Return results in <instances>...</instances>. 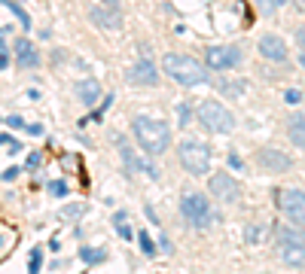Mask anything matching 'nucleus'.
<instances>
[{
  "mask_svg": "<svg viewBox=\"0 0 305 274\" xmlns=\"http://www.w3.org/2000/svg\"><path fill=\"white\" fill-rule=\"evenodd\" d=\"M131 131H134V140L144 146V153L150 159H159L168 146H171V128L159 119H150V116H137L131 122Z\"/></svg>",
  "mask_w": 305,
  "mask_h": 274,
  "instance_id": "nucleus-1",
  "label": "nucleus"
},
{
  "mask_svg": "<svg viewBox=\"0 0 305 274\" xmlns=\"http://www.w3.org/2000/svg\"><path fill=\"white\" fill-rule=\"evenodd\" d=\"M162 64H165V73H168L174 82L186 85V88H196V85H205V82H211V79H208V70H205V67H202L196 58H189V55L168 52Z\"/></svg>",
  "mask_w": 305,
  "mask_h": 274,
  "instance_id": "nucleus-2",
  "label": "nucleus"
},
{
  "mask_svg": "<svg viewBox=\"0 0 305 274\" xmlns=\"http://www.w3.org/2000/svg\"><path fill=\"white\" fill-rule=\"evenodd\" d=\"M180 214H183V220H186L192 229H199V232H208V229H214V223H217V214H214V207L208 204V198H205L202 192H183V198H180Z\"/></svg>",
  "mask_w": 305,
  "mask_h": 274,
  "instance_id": "nucleus-3",
  "label": "nucleus"
},
{
  "mask_svg": "<svg viewBox=\"0 0 305 274\" xmlns=\"http://www.w3.org/2000/svg\"><path fill=\"white\" fill-rule=\"evenodd\" d=\"M196 116L199 122L208 128V131H217V134H232L235 131V116L229 107H223L220 101H202L196 107Z\"/></svg>",
  "mask_w": 305,
  "mask_h": 274,
  "instance_id": "nucleus-4",
  "label": "nucleus"
},
{
  "mask_svg": "<svg viewBox=\"0 0 305 274\" xmlns=\"http://www.w3.org/2000/svg\"><path fill=\"white\" fill-rule=\"evenodd\" d=\"M177 156H180V165L189 174H196V177L208 174V168H211V149L205 143H199V140H183L180 149H177Z\"/></svg>",
  "mask_w": 305,
  "mask_h": 274,
  "instance_id": "nucleus-5",
  "label": "nucleus"
},
{
  "mask_svg": "<svg viewBox=\"0 0 305 274\" xmlns=\"http://www.w3.org/2000/svg\"><path fill=\"white\" fill-rule=\"evenodd\" d=\"M278 210L293 223V226H305V192L302 189H281L275 195Z\"/></svg>",
  "mask_w": 305,
  "mask_h": 274,
  "instance_id": "nucleus-6",
  "label": "nucleus"
},
{
  "mask_svg": "<svg viewBox=\"0 0 305 274\" xmlns=\"http://www.w3.org/2000/svg\"><path fill=\"white\" fill-rule=\"evenodd\" d=\"M205 58L211 70H232L241 64V49L238 46H208Z\"/></svg>",
  "mask_w": 305,
  "mask_h": 274,
  "instance_id": "nucleus-7",
  "label": "nucleus"
},
{
  "mask_svg": "<svg viewBox=\"0 0 305 274\" xmlns=\"http://www.w3.org/2000/svg\"><path fill=\"white\" fill-rule=\"evenodd\" d=\"M211 192L223 201V204H238L241 201V186H238V180H232L229 174H214L211 177Z\"/></svg>",
  "mask_w": 305,
  "mask_h": 274,
  "instance_id": "nucleus-8",
  "label": "nucleus"
},
{
  "mask_svg": "<svg viewBox=\"0 0 305 274\" xmlns=\"http://www.w3.org/2000/svg\"><path fill=\"white\" fill-rule=\"evenodd\" d=\"M128 82L131 85H159V70H156V64L150 61V58H141V61H134L131 67H128Z\"/></svg>",
  "mask_w": 305,
  "mask_h": 274,
  "instance_id": "nucleus-9",
  "label": "nucleus"
},
{
  "mask_svg": "<svg viewBox=\"0 0 305 274\" xmlns=\"http://www.w3.org/2000/svg\"><path fill=\"white\" fill-rule=\"evenodd\" d=\"M257 165L266 168V171H272V174H281V171H290V168H293V159H290L287 153H281V149L266 146V149L257 153Z\"/></svg>",
  "mask_w": 305,
  "mask_h": 274,
  "instance_id": "nucleus-10",
  "label": "nucleus"
},
{
  "mask_svg": "<svg viewBox=\"0 0 305 274\" xmlns=\"http://www.w3.org/2000/svg\"><path fill=\"white\" fill-rule=\"evenodd\" d=\"M89 18L92 24H98L101 31H119L122 27V15L116 6H92L89 9Z\"/></svg>",
  "mask_w": 305,
  "mask_h": 274,
  "instance_id": "nucleus-11",
  "label": "nucleus"
},
{
  "mask_svg": "<svg viewBox=\"0 0 305 274\" xmlns=\"http://www.w3.org/2000/svg\"><path fill=\"white\" fill-rule=\"evenodd\" d=\"M260 52H263V58H269V61H275V64H284V61H287V43H284L278 34H263V37H260Z\"/></svg>",
  "mask_w": 305,
  "mask_h": 274,
  "instance_id": "nucleus-12",
  "label": "nucleus"
},
{
  "mask_svg": "<svg viewBox=\"0 0 305 274\" xmlns=\"http://www.w3.org/2000/svg\"><path fill=\"white\" fill-rule=\"evenodd\" d=\"M278 259H281L284 265H293V268L305 265V244H296V241H278Z\"/></svg>",
  "mask_w": 305,
  "mask_h": 274,
  "instance_id": "nucleus-13",
  "label": "nucleus"
},
{
  "mask_svg": "<svg viewBox=\"0 0 305 274\" xmlns=\"http://www.w3.org/2000/svg\"><path fill=\"white\" fill-rule=\"evenodd\" d=\"M15 61H18V67H37L40 64V52L27 37L15 40Z\"/></svg>",
  "mask_w": 305,
  "mask_h": 274,
  "instance_id": "nucleus-14",
  "label": "nucleus"
},
{
  "mask_svg": "<svg viewBox=\"0 0 305 274\" xmlns=\"http://www.w3.org/2000/svg\"><path fill=\"white\" fill-rule=\"evenodd\" d=\"M98 95H101L98 79H82V82H76V98H79L86 107H92V104L98 101Z\"/></svg>",
  "mask_w": 305,
  "mask_h": 274,
  "instance_id": "nucleus-15",
  "label": "nucleus"
},
{
  "mask_svg": "<svg viewBox=\"0 0 305 274\" xmlns=\"http://www.w3.org/2000/svg\"><path fill=\"white\" fill-rule=\"evenodd\" d=\"M287 134H290V140H293L299 149H305V113H293V116H290Z\"/></svg>",
  "mask_w": 305,
  "mask_h": 274,
  "instance_id": "nucleus-16",
  "label": "nucleus"
},
{
  "mask_svg": "<svg viewBox=\"0 0 305 274\" xmlns=\"http://www.w3.org/2000/svg\"><path fill=\"white\" fill-rule=\"evenodd\" d=\"M79 259H82V262H89V265H98V262H104V259H107V253H104V250H98V247H82V250H79Z\"/></svg>",
  "mask_w": 305,
  "mask_h": 274,
  "instance_id": "nucleus-17",
  "label": "nucleus"
},
{
  "mask_svg": "<svg viewBox=\"0 0 305 274\" xmlns=\"http://www.w3.org/2000/svg\"><path fill=\"white\" fill-rule=\"evenodd\" d=\"M3 3H6V9H9V12H12L18 21H21V27H31V15H27V12H24L18 3H12V0H3Z\"/></svg>",
  "mask_w": 305,
  "mask_h": 274,
  "instance_id": "nucleus-18",
  "label": "nucleus"
},
{
  "mask_svg": "<svg viewBox=\"0 0 305 274\" xmlns=\"http://www.w3.org/2000/svg\"><path fill=\"white\" fill-rule=\"evenodd\" d=\"M263 235H266V232H263V226H254V223H251V226L244 229V241H247V244H260V241H263Z\"/></svg>",
  "mask_w": 305,
  "mask_h": 274,
  "instance_id": "nucleus-19",
  "label": "nucleus"
},
{
  "mask_svg": "<svg viewBox=\"0 0 305 274\" xmlns=\"http://www.w3.org/2000/svg\"><path fill=\"white\" fill-rule=\"evenodd\" d=\"M278 241H296V244H305V235L296 232V229H278Z\"/></svg>",
  "mask_w": 305,
  "mask_h": 274,
  "instance_id": "nucleus-20",
  "label": "nucleus"
},
{
  "mask_svg": "<svg viewBox=\"0 0 305 274\" xmlns=\"http://www.w3.org/2000/svg\"><path fill=\"white\" fill-rule=\"evenodd\" d=\"M137 244H141V250H144L147 256H156V244H153V238H150L147 232H137Z\"/></svg>",
  "mask_w": 305,
  "mask_h": 274,
  "instance_id": "nucleus-21",
  "label": "nucleus"
},
{
  "mask_svg": "<svg viewBox=\"0 0 305 274\" xmlns=\"http://www.w3.org/2000/svg\"><path fill=\"white\" fill-rule=\"evenodd\" d=\"M254 3H257V9H260L263 15H272V12H275V6H278V3H284V0H254Z\"/></svg>",
  "mask_w": 305,
  "mask_h": 274,
  "instance_id": "nucleus-22",
  "label": "nucleus"
},
{
  "mask_svg": "<svg viewBox=\"0 0 305 274\" xmlns=\"http://www.w3.org/2000/svg\"><path fill=\"white\" fill-rule=\"evenodd\" d=\"M40 268H43V253H40V250H34V253H31V262H27V271H31V274H40Z\"/></svg>",
  "mask_w": 305,
  "mask_h": 274,
  "instance_id": "nucleus-23",
  "label": "nucleus"
},
{
  "mask_svg": "<svg viewBox=\"0 0 305 274\" xmlns=\"http://www.w3.org/2000/svg\"><path fill=\"white\" fill-rule=\"evenodd\" d=\"M284 101H287V104H299V101H302V92H299V88H287V92H284Z\"/></svg>",
  "mask_w": 305,
  "mask_h": 274,
  "instance_id": "nucleus-24",
  "label": "nucleus"
},
{
  "mask_svg": "<svg viewBox=\"0 0 305 274\" xmlns=\"http://www.w3.org/2000/svg\"><path fill=\"white\" fill-rule=\"evenodd\" d=\"M177 119H180V125L189 122V104H177Z\"/></svg>",
  "mask_w": 305,
  "mask_h": 274,
  "instance_id": "nucleus-25",
  "label": "nucleus"
},
{
  "mask_svg": "<svg viewBox=\"0 0 305 274\" xmlns=\"http://www.w3.org/2000/svg\"><path fill=\"white\" fill-rule=\"evenodd\" d=\"M226 165H229L232 171H241V168H244V162H241V159H238L235 153H229V159H226Z\"/></svg>",
  "mask_w": 305,
  "mask_h": 274,
  "instance_id": "nucleus-26",
  "label": "nucleus"
},
{
  "mask_svg": "<svg viewBox=\"0 0 305 274\" xmlns=\"http://www.w3.org/2000/svg\"><path fill=\"white\" fill-rule=\"evenodd\" d=\"M49 189H52V195H67V183H64V180H61V183H58V180L49 183Z\"/></svg>",
  "mask_w": 305,
  "mask_h": 274,
  "instance_id": "nucleus-27",
  "label": "nucleus"
},
{
  "mask_svg": "<svg viewBox=\"0 0 305 274\" xmlns=\"http://www.w3.org/2000/svg\"><path fill=\"white\" fill-rule=\"evenodd\" d=\"M82 210H86V204H73V207H64V210H61V217H79Z\"/></svg>",
  "mask_w": 305,
  "mask_h": 274,
  "instance_id": "nucleus-28",
  "label": "nucleus"
},
{
  "mask_svg": "<svg viewBox=\"0 0 305 274\" xmlns=\"http://www.w3.org/2000/svg\"><path fill=\"white\" fill-rule=\"evenodd\" d=\"M6 122H9V128H24V119H21V116H9Z\"/></svg>",
  "mask_w": 305,
  "mask_h": 274,
  "instance_id": "nucleus-29",
  "label": "nucleus"
},
{
  "mask_svg": "<svg viewBox=\"0 0 305 274\" xmlns=\"http://www.w3.org/2000/svg\"><path fill=\"white\" fill-rule=\"evenodd\" d=\"M15 177H18V168H9V171H3V180H6V183H12Z\"/></svg>",
  "mask_w": 305,
  "mask_h": 274,
  "instance_id": "nucleus-30",
  "label": "nucleus"
},
{
  "mask_svg": "<svg viewBox=\"0 0 305 274\" xmlns=\"http://www.w3.org/2000/svg\"><path fill=\"white\" fill-rule=\"evenodd\" d=\"M119 238H125V241H128V238H131V229H128V226H125V223H119Z\"/></svg>",
  "mask_w": 305,
  "mask_h": 274,
  "instance_id": "nucleus-31",
  "label": "nucleus"
},
{
  "mask_svg": "<svg viewBox=\"0 0 305 274\" xmlns=\"http://www.w3.org/2000/svg\"><path fill=\"white\" fill-rule=\"evenodd\" d=\"M27 134H34V137H40V134H43V125H27Z\"/></svg>",
  "mask_w": 305,
  "mask_h": 274,
  "instance_id": "nucleus-32",
  "label": "nucleus"
},
{
  "mask_svg": "<svg viewBox=\"0 0 305 274\" xmlns=\"http://www.w3.org/2000/svg\"><path fill=\"white\" fill-rule=\"evenodd\" d=\"M296 40H299V46L305 49V27H299V31H296Z\"/></svg>",
  "mask_w": 305,
  "mask_h": 274,
  "instance_id": "nucleus-33",
  "label": "nucleus"
},
{
  "mask_svg": "<svg viewBox=\"0 0 305 274\" xmlns=\"http://www.w3.org/2000/svg\"><path fill=\"white\" fill-rule=\"evenodd\" d=\"M6 64H9V58H6V55H3V52H0V70H3V67H6Z\"/></svg>",
  "mask_w": 305,
  "mask_h": 274,
  "instance_id": "nucleus-34",
  "label": "nucleus"
},
{
  "mask_svg": "<svg viewBox=\"0 0 305 274\" xmlns=\"http://www.w3.org/2000/svg\"><path fill=\"white\" fill-rule=\"evenodd\" d=\"M0 143H6V146H9V143H12V137H9V134H0Z\"/></svg>",
  "mask_w": 305,
  "mask_h": 274,
  "instance_id": "nucleus-35",
  "label": "nucleus"
},
{
  "mask_svg": "<svg viewBox=\"0 0 305 274\" xmlns=\"http://www.w3.org/2000/svg\"><path fill=\"white\" fill-rule=\"evenodd\" d=\"M104 3H110V6H116V3H119V0H104Z\"/></svg>",
  "mask_w": 305,
  "mask_h": 274,
  "instance_id": "nucleus-36",
  "label": "nucleus"
},
{
  "mask_svg": "<svg viewBox=\"0 0 305 274\" xmlns=\"http://www.w3.org/2000/svg\"><path fill=\"white\" fill-rule=\"evenodd\" d=\"M299 64H302V70H305V55H302V58H299Z\"/></svg>",
  "mask_w": 305,
  "mask_h": 274,
  "instance_id": "nucleus-37",
  "label": "nucleus"
},
{
  "mask_svg": "<svg viewBox=\"0 0 305 274\" xmlns=\"http://www.w3.org/2000/svg\"><path fill=\"white\" fill-rule=\"evenodd\" d=\"M3 244H6V241H3V238H0V247H3Z\"/></svg>",
  "mask_w": 305,
  "mask_h": 274,
  "instance_id": "nucleus-38",
  "label": "nucleus"
}]
</instances>
